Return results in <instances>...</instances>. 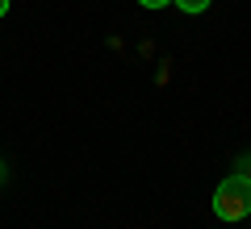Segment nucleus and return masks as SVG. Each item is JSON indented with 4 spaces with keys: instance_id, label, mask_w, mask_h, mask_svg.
<instances>
[{
    "instance_id": "f257e3e1",
    "label": "nucleus",
    "mask_w": 251,
    "mask_h": 229,
    "mask_svg": "<svg viewBox=\"0 0 251 229\" xmlns=\"http://www.w3.org/2000/svg\"><path fill=\"white\" fill-rule=\"evenodd\" d=\"M214 212L222 221L251 217V175H226L214 192Z\"/></svg>"
},
{
    "instance_id": "f03ea898",
    "label": "nucleus",
    "mask_w": 251,
    "mask_h": 229,
    "mask_svg": "<svg viewBox=\"0 0 251 229\" xmlns=\"http://www.w3.org/2000/svg\"><path fill=\"white\" fill-rule=\"evenodd\" d=\"M172 4H180L184 13H205L209 4H214V0H172Z\"/></svg>"
},
{
    "instance_id": "7ed1b4c3",
    "label": "nucleus",
    "mask_w": 251,
    "mask_h": 229,
    "mask_svg": "<svg viewBox=\"0 0 251 229\" xmlns=\"http://www.w3.org/2000/svg\"><path fill=\"white\" fill-rule=\"evenodd\" d=\"M143 9H163V4H172V0H138Z\"/></svg>"
},
{
    "instance_id": "20e7f679",
    "label": "nucleus",
    "mask_w": 251,
    "mask_h": 229,
    "mask_svg": "<svg viewBox=\"0 0 251 229\" xmlns=\"http://www.w3.org/2000/svg\"><path fill=\"white\" fill-rule=\"evenodd\" d=\"M9 4H13V0H0V17H4V13H9Z\"/></svg>"
},
{
    "instance_id": "39448f33",
    "label": "nucleus",
    "mask_w": 251,
    "mask_h": 229,
    "mask_svg": "<svg viewBox=\"0 0 251 229\" xmlns=\"http://www.w3.org/2000/svg\"><path fill=\"white\" fill-rule=\"evenodd\" d=\"M0 179H4V167H0Z\"/></svg>"
}]
</instances>
